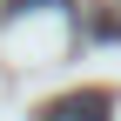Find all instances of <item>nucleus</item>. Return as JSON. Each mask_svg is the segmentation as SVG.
<instances>
[{
  "label": "nucleus",
  "mask_w": 121,
  "mask_h": 121,
  "mask_svg": "<svg viewBox=\"0 0 121 121\" xmlns=\"http://www.w3.org/2000/svg\"><path fill=\"white\" fill-rule=\"evenodd\" d=\"M34 121H114V94L108 87H74V94L47 101Z\"/></svg>",
  "instance_id": "f257e3e1"
}]
</instances>
